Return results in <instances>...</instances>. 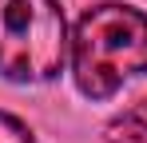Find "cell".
Returning a JSON list of instances; mask_svg holds the SVG:
<instances>
[{"instance_id": "1", "label": "cell", "mask_w": 147, "mask_h": 143, "mask_svg": "<svg viewBox=\"0 0 147 143\" xmlns=\"http://www.w3.org/2000/svg\"><path fill=\"white\" fill-rule=\"evenodd\" d=\"M72 76L88 99H107L147 76V16L127 4L88 8L72 32Z\"/></svg>"}, {"instance_id": "2", "label": "cell", "mask_w": 147, "mask_h": 143, "mask_svg": "<svg viewBox=\"0 0 147 143\" xmlns=\"http://www.w3.org/2000/svg\"><path fill=\"white\" fill-rule=\"evenodd\" d=\"M68 56V28L56 0H0V76L48 84Z\"/></svg>"}, {"instance_id": "3", "label": "cell", "mask_w": 147, "mask_h": 143, "mask_svg": "<svg viewBox=\"0 0 147 143\" xmlns=\"http://www.w3.org/2000/svg\"><path fill=\"white\" fill-rule=\"evenodd\" d=\"M107 143H147V95L107 123Z\"/></svg>"}, {"instance_id": "4", "label": "cell", "mask_w": 147, "mask_h": 143, "mask_svg": "<svg viewBox=\"0 0 147 143\" xmlns=\"http://www.w3.org/2000/svg\"><path fill=\"white\" fill-rule=\"evenodd\" d=\"M0 143H36V135L28 131V123H20L8 111H0Z\"/></svg>"}]
</instances>
